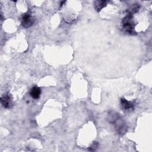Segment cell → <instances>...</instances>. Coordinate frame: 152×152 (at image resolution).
I'll return each mask as SVG.
<instances>
[{
    "label": "cell",
    "instance_id": "obj_2",
    "mask_svg": "<svg viewBox=\"0 0 152 152\" xmlns=\"http://www.w3.org/2000/svg\"><path fill=\"white\" fill-rule=\"evenodd\" d=\"M132 13L129 12L123 19V27L126 31L128 33L133 34L134 33V26L131 20Z\"/></svg>",
    "mask_w": 152,
    "mask_h": 152
},
{
    "label": "cell",
    "instance_id": "obj_1",
    "mask_svg": "<svg viewBox=\"0 0 152 152\" xmlns=\"http://www.w3.org/2000/svg\"><path fill=\"white\" fill-rule=\"evenodd\" d=\"M110 122L114 125L116 131L119 134H124L126 132V127L122 118L118 113L110 114Z\"/></svg>",
    "mask_w": 152,
    "mask_h": 152
},
{
    "label": "cell",
    "instance_id": "obj_8",
    "mask_svg": "<svg viewBox=\"0 0 152 152\" xmlns=\"http://www.w3.org/2000/svg\"><path fill=\"white\" fill-rule=\"evenodd\" d=\"M97 145H98V144H97V142H94V143L92 144V145L90 147L89 150H91V151H94V150H95L97 148Z\"/></svg>",
    "mask_w": 152,
    "mask_h": 152
},
{
    "label": "cell",
    "instance_id": "obj_7",
    "mask_svg": "<svg viewBox=\"0 0 152 152\" xmlns=\"http://www.w3.org/2000/svg\"><path fill=\"white\" fill-rule=\"evenodd\" d=\"M107 1H96L95 3V8L97 11H100L102 8H103L106 5Z\"/></svg>",
    "mask_w": 152,
    "mask_h": 152
},
{
    "label": "cell",
    "instance_id": "obj_4",
    "mask_svg": "<svg viewBox=\"0 0 152 152\" xmlns=\"http://www.w3.org/2000/svg\"><path fill=\"white\" fill-rule=\"evenodd\" d=\"M1 102L2 104L5 108H10L12 106V97L9 94H4L1 98Z\"/></svg>",
    "mask_w": 152,
    "mask_h": 152
},
{
    "label": "cell",
    "instance_id": "obj_3",
    "mask_svg": "<svg viewBox=\"0 0 152 152\" xmlns=\"http://www.w3.org/2000/svg\"><path fill=\"white\" fill-rule=\"evenodd\" d=\"M34 20L31 16L28 14H24L21 20V25L25 28H28L32 26Z\"/></svg>",
    "mask_w": 152,
    "mask_h": 152
},
{
    "label": "cell",
    "instance_id": "obj_5",
    "mask_svg": "<svg viewBox=\"0 0 152 152\" xmlns=\"http://www.w3.org/2000/svg\"><path fill=\"white\" fill-rule=\"evenodd\" d=\"M121 103L122 108L125 110H131L134 109V103L132 102H129L126 100L125 99H121Z\"/></svg>",
    "mask_w": 152,
    "mask_h": 152
},
{
    "label": "cell",
    "instance_id": "obj_6",
    "mask_svg": "<svg viewBox=\"0 0 152 152\" xmlns=\"http://www.w3.org/2000/svg\"><path fill=\"white\" fill-rule=\"evenodd\" d=\"M41 94V90L39 87L34 86L33 87L30 91V96L35 99H37L38 98H39L40 95Z\"/></svg>",
    "mask_w": 152,
    "mask_h": 152
}]
</instances>
